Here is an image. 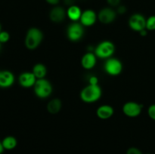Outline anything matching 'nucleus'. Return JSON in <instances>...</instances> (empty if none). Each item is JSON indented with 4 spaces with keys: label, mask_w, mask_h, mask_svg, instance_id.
Here are the masks:
<instances>
[{
    "label": "nucleus",
    "mask_w": 155,
    "mask_h": 154,
    "mask_svg": "<svg viewBox=\"0 0 155 154\" xmlns=\"http://www.w3.org/2000/svg\"><path fill=\"white\" fill-rule=\"evenodd\" d=\"M10 39V34L7 31H1L0 32V42L2 44H4L8 42Z\"/></svg>",
    "instance_id": "412c9836"
},
{
    "label": "nucleus",
    "mask_w": 155,
    "mask_h": 154,
    "mask_svg": "<svg viewBox=\"0 0 155 154\" xmlns=\"http://www.w3.org/2000/svg\"><path fill=\"white\" fill-rule=\"evenodd\" d=\"M82 13L83 12H82L80 7L73 5L70 6L67 10V17L73 22H77L80 20Z\"/></svg>",
    "instance_id": "dca6fc26"
},
{
    "label": "nucleus",
    "mask_w": 155,
    "mask_h": 154,
    "mask_svg": "<svg viewBox=\"0 0 155 154\" xmlns=\"http://www.w3.org/2000/svg\"><path fill=\"white\" fill-rule=\"evenodd\" d=\"M15 75L9 70H0V88H7L15 83Z\"/></svg>",
    "instance_id": "f8f14e48"
},
{
    "label": "nucleus",
    "mask_w": 155,
    "mask_h": 154,
    "mask_svg": "<svg viewBox=\"0 0 155 154\" xmlns=\"http://www.w3.org/2000/svg\"><path fill=\"white\" fill-rule=\"evenodd\" d=\"M34 93L38 98L45 99L51 95L53 91L52 85L48 80L45 79H40L36 80L34 86Z\"/></svg>",
    "instance_id": "7ed1b4c3"
},
{
    "label": "nucleus",
    "mask_w": 155,
    "mask_h": 154,
    "mask_svg": "<svg viewBox=\"0 0 155 154\" xmlns=\"http://www.w3.org/2000/svg\"><path fill=\"white\" fill-rule=\"evenodd\" d=\"M145 154H152V153H150V152H148V153H145Z\"/></svg>",
    "instance_id": "473e14b6"
},
{
    "label": "nucleus",
    "mask_w": 155,
    "mask_h": 154,
    "mask_svg": "<svg viewBox=\"0 0 155 154\" xmlns=\"http://www.w3.org/2000/svg\"><path fill=\"white\" fill-rule=\"evenodd\" d=\"M148 116L151 118L152 120L155 121V104H152L150 106L148 109Z\"/></svg>",
    "instance_id": "4be33fe9"
},
{
    "label": "nucleus",
    "mask_w": 155,
    "mask_h": 154,
    "mask_svg": "<svg viewBox=\"0 0 155 154\" xmlns=\"http://www.w3.org/2000/svg\"><path fill=\"white\" fill-rule=\"evenodd\" d=\"M104 69L106 73L110 75L116 76V75H120L122 72L123 63L117 58L110 57V58L107 59L104 63Z\"/></svg>",
    "instance_id": "423d86ee"
},
{
    "label": "nucleus",
    "mask_w": 155,
    "mask_h": 154,
    "mask_svg": "<svg viewBox=\"0 0 155 154\" xmlns=\"http://www.w3.org/2000/svg\"><path fill=\"white\" fill-rule=\"evenodd\" d=\"M97 19H98V15L96 14V13L93 10L88 9L82 13L80 21V24L83 27H92L95 24Z\"/></svg>",
    "instance_id": "9d476101"
},
{
    "label": "nucleus",
    "mask_w": 155,
    "mask_h": 154,
    "mask_svg": "<svg viewBox=\"0 0 155 154\" xmlns=\"http://www.w3.org/2000/svg\"><path fill=\"white\" fill-rule=\"evenodd\" d=\"M2 146L6 150H12L15 148H16L17 145H18V140H17L16 137L14 136H6L2 140Z\"/></svg>",
    "instance_id": "6ab92c4d"
},
{
    "label": "nucleus",
    "mask_w": 155,
    "mask_h": 154,
    "mask_svg": "<svg viewBox=\"0 0 155 154\" xmlns=\"http://www.w3.org/2000/svg\"><path fill=\"white\" fill-rule=\"evenodd\" d=\"M67 16V11L64 8L59 6L53 8L49 13V18L52 22L58 24L62 22Z\"/></svg>",
    "instance_id": "ddd939ff"
},
{
    "label": "nucleus",
    "mask_w": 155,
    "mask_h": 154,
    "mask_svg": "<svg viewBox=\"0 0 155 154\" xmlns=\"http://www.w3.org/2000/svg\"><path fill=\"white\" fill-rule=\"evenodd\" d=\"M46 2H48V4L52 5H58L60 2V0H45Z\"/></svg>",
    "instance_id": "bb28decb"
},
{
    "label": "nucleus",
    "mask_w": 155,
    "mask_h": 154,
    "mask_svg": "<svg viewBox=\"0 0 155 154\" xmlns=\"http://www.w3.org/2000/svg\"><path fill=\"white\" fill-rule=\"evenodd\" d=\"M126 154H143L142 151L140 150L138 148L134 147V146H132V147H130L127 150V153Z\"/></svg>",
    "instance_id": "5701e85b"
},
{
    "label": "nucleus",
    "mask_w": 155,
    "mask_h": 154,
    "mask_svg": "<svg viewBox=\"0 0 155 154\" xmlns=\"http://www.w3.org/2000/svg\"><path fill=\"white\" fill-rule=\"evenodd\" d=\"M89 82L90 85H98V79L95 75H92L89 78Z\"/></svg>",
    "instance_id": "b1692460"
},
{
    "label": "nucleus",
    "mask_w": 155,
    "mask_h": 154,
    "mask_svg": "<svg viewBox=\"0 0 155 154\" xmlns=\"http://www.w3.org/2000/svg\"><path fill=\"white\" fill-rule=\"evenodd\" d=\"M84 27L80 23L73 22L67 29V36L71 42H78L84 36Z\"/></svg>",
    "instance_id": "39448f33"
},
{
    "label": "nucleus",
    "mask_w": 155,
    "mask_h": 154,
    "mask_svg": "<svg viewBox=\"0 0 155 154\" xmlns=\"http://www.w3.org/2000/svg\"><path fill=\"white\" fill-rule=\"evenodd\" d=\"M129 26L133 31L139 33L146 29V19L141 14H134L129 19Z\"/></svg>",
    "instance_id": "0eeeda50"
},
{
    "label": "nucleus",
    "mask_w": 155,
    "mask_h": 154,
    "mask_svg": "<svg viewBox=\"0 0 155 154\" xmlns=\"http://www.w3.org/2000/svg\"><path fill=\"white\" fill-rule=\"evenodd\" d=\"M32 72L34 74L36 78L37 79H45V77L47 75V68L44 64L41 63H36L33 66V70Z\"/></svg>",
    "instance_id": "a211bd4d"
},
{
    "label": "nucleus",
    "mask_w": 155,
    "mask_h": 154,
    "mask_svg": "<svg viewBox=\"0 0 155 154\" xmlns=\"http://www.w3.org/2000/svg\"><path fill=\"white\" fill-rule=\"evenodd\" d=\"M115 51V45L108 40L100 42L95 49V54L98 58L108 59L111 57Z\"/></svg>",
    "instance_id": "20e7f679"
},
{
    "label": "nucleus",
    "mask_w": 155,
    "mask_h": 154,
    "mask_svg": "<svg viewBox=\"0 0 155 154\" xmlns=\"http://www.w3.org/2000/svg\"><path fill=\"white\" fill-rule=\"evenodd\" d=\"M37 79L32 72H24L18 77L19 84L23 88H31L34 86Z\"/></svg>",
    "instance_id": "9b49d317"
},
{
    "label": "nucleus",
    "mask_w": 155,
    "mask_h": 154,
    "mask_svg": "<svg viewBox=\"0 0 155 154\" xmlns=\"http://www.w3.org/2000/svg\"><path fill=\"white\" fill-rule=\"evenodd\" d=\"M1 45H2V43L0 42V49H1Z\"/></svg>",
    "instance_id": "2f4dec72"
},
{
    "label": "nucleus",
    "mask_w": 155,
    "mask_h": 154,
    "mask_svg": "<svg viewBox=\"0 0 155 154\" xmlns=\"http://www.w3.org/2000/svg\"><path fill=\"white\" fill-rule=\"evenodd\" d=\"M107 2L110 6H117L120 3V0H107Z\"/></svg>",
    "instance_id": "393cba45"
},
{
    "label": "nucleus",
    "mask_w": 155,
    "mask_h": 154,
    "mask_svg": "<svg viewBox=\"0 0 155 154\" xmlns=\"http://www.w3.org/2000/svg\"><path fill=\"white\" fill-rule=\"evenodd\" d=\"M4 150L5 149L2 146V141L0 140V154H2L3 152H4Z\"/></svg>",
    "instance_id": "c85d7f7f"
},
{
    "label": "nucleus",
    "mask_w": 155,
    "mask_h": 154,
    "mask_svg": "<svg viewBox=\"0 0 155 154\" xmlns=\"http://www.w3.org/2000/svg\"><path fill=\"white\" fill-rule=\"evenodd\" d=\"M2 31V27H1V24H0V32Z\"/></svg>",
    "instance_id": "7c9ffc66"
},
{
    "label": "nucleus",
    "mask_w": 155,
    "mask_h": 154,
    "mask_svg": "<svg viewBox=\"0 0 155 154\" xmlns=\"http://www.w3.org/2000/svg\"><path fill=\"white\" fill-rule=\"evenodd\" d=\"M117 17V12L111 8H104L99 11L98 19L101 24H110L114 21Z\"/></svg>",
    "instance_id": "1a4fd4ad"
},
{
    "label": "nucleus",
    "mask_w": 155,
    "mask_h": 154,
    "mask_svg": "<svg viewBox=\"0 0 155 154\" xmlns=\"http://www.w3.org/2000/svg\"><path fill=\"white\" fill-rule=\"evenodd\" d=\"M126 11H127V8H126L125 6H119L118 7V9H117V12L119 14H124L126 12Z\"/></svg>",
    "instance_id": "a878e982"
},
{
    "label": "nucleus",
    "mask_w": 155,
    "mask_h": 154,
    "mask_svg": "<svg viewBox=\"0 0 155 154\" xmlns=\"http://www.w3.org/2000/svg\"><path fill=\"white\" fill-rule=\"evenodd\" d=\"M97 57L95 53L87 52L83 56L81 59V65L85 69H91L95 66Z\"/></svg>",
    "instance_id": "4468645a"
},
{
    "label": "nucleus",
    "mask_w": 155,
    "mask_h": 154,
    "mask_svg": "<svg viewBox=\"0 0 155 154\" xmlns=\"http://www.w3.org/2000/svg\"><path fill=\"white\" fill-rule=\"evenodd\" d=\"M43 39V33L36 27L30 28L27 32L24 44L27 49L35 50L40 45Z\"/></svg>",
    "instance_id": "f03ea898"
},
{
    "label": "nucleus",
    "mask_w": 155,
    "mask_h": 154,
    "mask_svg": "<svg viewBox=\"0 0 155 154\" xmlns=\"http://www.w3.org/2000/svg\"><path fill=\"white\" fill-rule=\"evenodd\" d=\"M114 113V110L113 107L107 104H104L96 110V115L101 119H108L111 117Z\"/></svg>",
    "instance_id": "2eb2a0df"
},
{
    "label": "nucleus",
    "mask_w": 155,
    "mask_h": 154,
    "mask_svg": "<svg viewBox=\"0 0 155 154\" xmlns=\"http://www.w3.org/2000/svg\"><path fill=\"white\" fill-rule=\"evenodd\" d=\"M102 91L98 85H88L80 92V98L84 103L92 104L101 98Z\"/></svg>",
    "instance_id": "f257e3e1"
},
{
    "label": "nucleus",
    "mask_w": 155,
    "mask_h": 154,
    "mask_svg": "<svg viewBox=\"0 0 155 154\" xmlns=\"http://www.w3.org/2000/svg\"><path fill=\"white\" fill-rule=\"evenodd\" d=\"M142 105L134 101H129L123 106V113L130 118L139 116L142 113Z\"/></svg>",
    "instance_id": "6e6552de"
},
{
    "label": "nucleus",
    "mask_w": 155,
    "mask_h": 154,
    "mask_svg": "<svg viewBox=\"0 0 155 154\" xmlns=\"http://www.w3.org/2000/svg\"><path fill=\"white\" fill-rule=\"evenodd\" d=\"M65 3L68 5H73L72 3L74 2V0H64Z\"/></svg>",
    "instance_id": "c756f323"
},
{
    "label": "nucleus",
    "mask_w": 155,
    "mask_h": 154,
    "mask_svg": "<svg viewBox=\"0 0 155 154\" xmlns=\"http://www.w3.org/2000/svg\"><path fill=\"white\" fill-rule=\"evenodd\" d=\"M146 30L150 31L155 30V15L149 17L146 19Z\"/></svg>",
    "instance_id": "aec40b11"
},
{
    "label": "nucleus",
    "mask_w": 155,
    "mask_h": 154,
    "mask_svg": "<svg viewBox=\"0 0 155 154\" xmlns=\"http://www.w3.org/2000/svg\"><path fill=\"white\" fill-rule=\"evenodd\" d=\"M62 107L61 101L58 98H54L47 104V110L51 114H57Z\"/></svg>",
    "instance_id": "f3484780"
},
{
    "label": "nucleus",
    "mask_w": 155,
    "mask_h": 154,
    "mask_svg": "<svg viewBox=\"0 0 155 154\" xmlns=\"http://www.w3.org/2000/svg\"><path fill=\"white\" fill-rule=\"evenodd\" d=\"M139 33L141 34V36H145L147 35V30L146 29H145V30H142L141 32H139Z\"/></svg>",
    "instance_id": "cd10ccee"
}]
</instances>
